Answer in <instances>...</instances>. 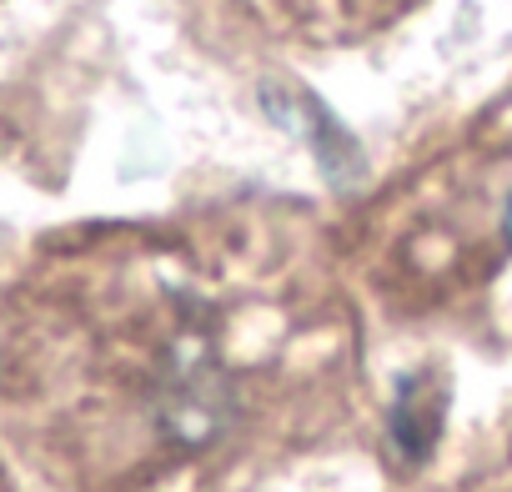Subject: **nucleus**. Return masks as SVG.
I'll list each match as a JSON object with an SVG mask.
<instances>
[{
  "mask_svg": "<svg viewBox=\"0 0 512 492\" xmlns=\"http://www.w3.org/2000/svg\"><path fill=\"white\" fill-rule=\"evenodd\" d=\"M502 236H507V246H512V196H507V206H502Z\"/></svg>",
  "mask_w": 512,
  "mask_h": 492,
  "instance_id": "obj_1",
  "label": "nucleus"
}]
</instances>
